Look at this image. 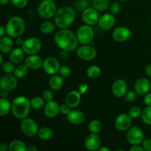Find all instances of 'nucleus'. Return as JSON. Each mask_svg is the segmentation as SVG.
Wrapping results in <instances>:
<instances>
[{
	"mask_svg": "<svg viewBox=\"0 0 151 151\" xmlns=\"http://www.w3.org/2000/svg\"><path fill=\"white\" fill-rule=\"evenodd\" d=\"M45 100L42 97V96H35L30 100L31 107L35 110H40L45 106Z\"/></svg>",
	"mask_w": 151,
	"mask_h": 151,
	"instance_id": "2f4dec72",
	"label": "nucleus"
},
{
	"mask_svg": "<svg viewBox=\"0 0 151 151\" xmlns=\"http://www.w3.org/2000/svg\"><path fill=\"white\" fill-rule=\"evenodd\" d=\"M28 145L22 140L16 139L9 144V151H27Z\"/></svg>",
	"mask_w": 151,
	"mask_h": 151,
	"instance_id": "bb28decb",
	"label": "nucleus"
},
{
	"mask_svg": "<svg viewBox=\"0 0 151 151\" xmlns=\"http://www.w3.org/2000/svg\"><path fill=\"white\" fill-rule=\"evenodd\" d=\"M91 4L94 8L100 12H104L109 8V0H91Z\"/></svg>",
	"mask_w": 151,
	"mask_h": 151,
	"instance_id": "7c9ffc66",
	"label": "nucleus"
},
{
	"mask_svg": "<svg viewBox=\"0 0 151 151\" xmlns=\"http://www.w3.org/2000/svg\"><path fill=\"white\" fill-rule=\"evenodd\" d=\"M20 128L22 133L28 137H33L36 136L39 130L36 121L29 117L22 119V122L20 123Z\"/></svg>",
	"mask_w": 151,
	"mask_h": 151,
	"instance_id": "0eeeda50",
	"label": "nucleus"
},
{
	"mask_svg": "<svg viewBox=\"0 0 151 151\" xmlns=\"http://www.w3.org/2000/svg\"><path fill=\"white\" fill-rule=\"evenodd\" d=\"M77 55L80 59L85 61L92 60L97 57V50L91 44H82L77 49Z\"/></svg>",
	"mask_w": 151,
	"mask_h": 151,
	"instance_id": "1a4fd4ad",
	"label": "nucleus"
},
{
	"mask_svg": "<svg viewBox=\"0 0 151 151\" xmlns=\"http://www.w3.org/2000/svg\"><path fill=\"white\" fill-rule=\"evenodd\" d=\"M56 24L53 22L50 21H46L42 22L40 25V30L44 35H49V34L52 33L56 28Z\"/></svg>",
	"mask_w": 151,
	"mask_h": 151,
	"instance_id": "c756f323",
	"label": "nucleus"
},
{
	"mask_svg": "<svg viewBox=\"0 0 151 151\" xmlns=\"http://www.w3.org/2000/svg\"><path fill=\"white\" fill-rule=\"evenodd\" d=\"M121 6L118 2H114L111 4L110 7L111 13L114 15H116L120 12Z\"/></svg>",
	"mask_w": 151,
	"mask_h": 151,
	"instance_id": "c03bdc74",
	"label": "nucleus"
},
{
	"mask_svg": "<svg viewBox=\"0 0 151 151\" xmlns=\"http://www.w3.org/2000/svg\"><path fill=\"white\" fill-rule=\"evenodd\" d=\"M98 10L94 7H88L82 13V19L86 24L94 26L98 24L100 19Z\"/></svg>",
	"mask_w": 151,
	"mask_h": 151,
	"instance_id": "4468645a",
	"label": "nucleus"
},
{
	"mask_svg": "<svg viewBox=\"0 0 151 151\" xmlns=\"http://www.w3.org/2000/svg\"><path fill=\"white\" fill-rule=\"evenodd\" d=\"M84 145L86 150L89 151L98 150V149L101 147V139L97 134L91 133L86 137Z\"/></svg>",
	"mask_w": 151,
	"mask_h": 151,
	"instance_id": "dca6fc26",
	"label": "nucleus"
},
{
	"mask_svg": "<svg viewBox=\"0 0 151 151\" xmlns=\"http://www.w3.org/2000/svg\"><path fill=\"white\" fill-rule=\"evenodd\" d=\"M24 63L29 69L38 70L43 66L44 59L38 55H30L25 58Z\"/></svg>",
	"mask_w": 151,
	"mask_h": 151,
	"instance_id": "412c9836",
	"label": "nucleus"
},
{
	"mask_svg": "<svg viewBox=\"0 0 151 151\" xmlns=\"http://www.w3.org/2000/svg\"><path fill=\"white\" fill-rule=\"evenodd\" d=\"M88 7V0H78L75 4V10L79 13H83Z\"/></svg>",
	"mask_w": 151,
	"mask_h": 151,
	"instance_id": "4c0bfd02",
	"label": "nucleus"
},
{
	"mask_svg": "<svg viewBox=\"0 0 151 151\" xmlns=\"http://www.w3.org/2000/svg\"><path fill=\"white\" fill-rule=\"evenodd\" d=\"M30 100L24 96L16 97L12 101L11 112L16 119H23L27 117L31 109Z\"/></svg>",
	"mask_w": 151,
	"mask_h": 151,
	"instance_id": "7ed1b4c3",
	"label": "nucleus"
},
{
	"mask_svg": "<svg viewBox=\"0 0 151 151\" xmlns=\"http://www.w3.org/2000/svg\"><path fill=\"white\" fill-rule=\"evenodd\" d=\"M54 41L59 49L69 52L76 50L79 44L76 34L68 28L59 29L55 34Z\"/></svg>",
	"mask_w": 151,
	"mask_h": 151,
	"instance_id": "f257e3e1",
	"label": "nucleus"
},
{
	"mask_svg": "<svg viewBox=\"0 0 151 151\" xmlns=\"http://www.w3.org/2000/svg\"><path fill=\"white\" fill-rule=\"evenodd\" d=\"M98 151H110V149L107 147H104V146H101L100 148L98 149Z\"/></svg>",
	"mask_w": 151,
	"mask_h": 151,
	"instance_id": "bf43d9fd",
	"label": "nucleus"
},
{
	"mask_svg": "<svg viewBox=\"0 0 151 151\" xmlns=\"http://www.w3.org/2000/svg\"><path fill=\"white\" fill-rule=\"evenodd\" d=\"M9 150V144L7 142L0 143V151Z\"/></svg>",
	"mask_w": 151,
	"mask_h": 151,
	"instance_id": "603ef678",
	"label": "nucleus"
},
{
	"mask_svg": "<svg viewBox=\"0 0 151 151\" xmlns=\"http://www.w3.org/2000/svg\"><path fill=\"white\" fill-rule=\"evenodd\" d=\"M88 86L87 84L86 83H81V85L79 86V88H78V91H80V93H81V94H85L86 92L87 91V90H88Z\"/></svg>",
	"mask_w": 151,
	"mask_h": 151,
	"instance_id": "09e8293b",
	"label": "nucleus"
},
{
	"mask_svg": "<svg viewBox=\"0 0 151 151\" xmlns=\"http://www.w3.org/2000/svg\"><path fill=\"white\" fill-rule=\"evenodd\" d=\"M53 135L52 130L49 127H42L39 128L37 136L42 141H48Z\"/></svg>",
	"mask_w": 151,
	"mask_h": 151,
	"instance_id": "c85d7f7f",
	"label": "nucleus"
},
{
	"mask_svg": "<svg viewBox=\"0 0 151 151\" xmlns=\"http://www.w3.org/2000/svg\"><path fill=\"white\" fill-rule=\"evenodd\" d=\"M118 1H127V0H118Z\"/></svg>",
	"mask_w": 151,
	"mask_h": 151,
	"instance_id": "e2e57ef3",
	"label": "nucleus"
},
{
	"mask_svg": "<svg viewBox=\"0 0 151 151\" xmlns=\"http://www.w3.org/2000/svg\"><path fill=\"white\" fill-rule=\"evenodd\" d=\"M66 119L72 125H78L83 123L86 119L85 114L81 110H71L66 115Z\"/></svg>",
	"mask_w": 151,
	"mask_h": 151,
	"instance_id": "4be33fe9",
	"label": "nucleus"
},
{
	"mask_svg": "<svg viewBox=\"0 0 151 151\" xmlns=\"http://www.w3.org/2000/svg\"><path fill=\"white\" fill-rule=\"evenodd\" d=\"M41 47L42 43L39 38L36 37H31L25 40L22 48L23 49L25 54L30 55L37 54L41 50Z\"/></svg>",
	"mask_w": 151,
	"mask_h": 151,
	"instance_id": "6e6552de",
	"label": "nucleus"
},
{
	"mask_svg": "<svg viewBox=\"0 0 151 151\" xmlns=\"http://www.w3.org/2000/svg\"><path fill=\"white\" fill-rule=\"evenodd\" d=\"M142 146L145 151H151V139H145L142 143Z\"/></svg>",
	"mask_w": 151,
	"mask_h": 151,
	"instance_id": "49530a36",
	"label": "nucleus"
},
{
	"mask_svg": "<svg viewBox=\"0 0 151 151\" xmlns=\"http://www.w3.org/2000/svg\"><path fill=\"white\" fill-rule=\"evenodd\" d=\"M150 86V82L147 78H140L134 84V90L139 95H145L149 92Z\"/></svg>",
	"mask_w": 151,
	"mask_h": 151,
	"instance_id": "aec40b11",
	"label": "nucleus"
},
{
	"mask_svg": "<svg viewBox=\"0 0 151 151\" xmlns=\"http://www.w3.org/2000/svg\"><path fill=\"white\" fill-rule=\"evenodd\" d=\"M57 10V5L53 0H42L38 7V15L44 19L54 17Z\"/></svg>",
	"mask_w": 151,
	"mask_h": 151,
	"instance_id": "39448f33",
	"label": "nucleus"
},
{
	"mask_svg": "<svg viewBox=\"0 0 151 151\" xmlns=\"http://www.w3.org/2000/svg\"><path fill=\"white\" fill-rule=\"evenodd\" d=\"M60 113V106L55 100L47 102L44 107V114L47 118L52 119L56 117Z\"/></svg>",
	"mask_w": 151,
	"mask_h": 151,
	"instance_id": "6ab92c4d",
	"label": "nucleus"
},
{
	"mask_svg": "<svg viewBox=\"0 0 151 151\" xmlns=\"http://www.w3.org/2000/svg\"><path fill=\"white\" fill-rule=\"evenodd\" d=\"M24 41L23 39H22V38H20V37H19V38H16V45L18 46V47H22V45L24 44Z\"/></svg>",
	"mask_w": 151,
	"mask_h": 151,
	"instance_id": "864d4df0",
	"label": "nucleus"
},
{
	"mask_svg": "<svg viewBox=\"0 0 151 151\" xmlns=\"http://www.w3.org/2000/svg\"><path fill=\"white\" fill-rule=\"evenodd\" d=\"M88 131L92 134H99L102 130V124L98 119H92L88 123Z\"/></svg>",
	"mask_w": 151,
	"mask_h": 151,
	"instance_id": "72a5a7b5",
	"label": "nucleus"
},
{
	"mask_svg": "<svg viewBox=\"0 0 151 151\" xmlns=\"http://www.w3.org/2000/svg\"><path fill=\"white\" fill-rule=\"evenodd\" d=\"M131 36V31L127 27L120 26L115 28L112 33L114 40L116 42H125Z\"/></svg>",
	"mask_w": 151,
	"mask_h": 151,
	"instance_id": "2eb2a0df",
	"label": "nucleus"
},
{
	"mask_svg": "<svg viewBox=\"0 0 151 151\" xmlns=\"http://www.w3.org/2000/svg\"><path fill=\"white\" fill-rule=\"evenodd\" d=\"M24 54L25 52L22 47H16L10 52L9 59L14 64H20L24 59Z\"/></svg>",
	"mask_w": 151,
	"mask_h": 151,
	"instance_id": "393cba45",
	"label": "nucleus"
},
{
	"mask_svg": "<svg viewBox=\"0 0 151 151\" xmlns=\"http://www.w3.org/2000/svg\"><path fill=\"white\" fill-rule=\"evenodd\" d=\"M42 68L47 75H53L58 73L60 65L56 58L53 56H49L44 60Z\"/></svg>",
	"mask_w": 151,
	"mask_h": 151,
	"instance_id": "f8f14e48",
	"label": "nucleus"
},
{
	"mask_svg": "<svg viewBox=\"0 0 151 151\" xmlns=\"http://www.w3.org/2000/svg\"><path fill=\"white\" fill-rule=\"evenodd\" d=\"M131 151H145L143 147L140 145H132V147H130L129 149Z\"/></svg>",
	"mask_w": 151,
	"mask_h": 151,
	"instance_id": "3c124183",
	"label": "nucleus"
},
{
	"mask_svg": "<svg viewBox=\"0 0 151 151\" xmlns=\"http://www.w3.org/2000/svg\"><path fill=\"white\" fill-rule=\"evenodd\" d=\"M63 78L60 75H51V78L49 80V86L53 91H58L63 87Z\"/></svg>",
	"mask_w": 151,
	"mask_h": 151,
	"instance_id": "a878e982",
	"label": "nucleus"
},
{
	"mask_svg": "<svg viewBox=\"0 0 151 151\" xmlns=\"http://www.w3.org/2000/svg\"><path fill=\"white\" fill-rule=\"evenodd\" d=\"M53 90L50 89H46L43 91L42 93V97L44 98V100H45L46 103L49 101H51L53 100V97H54V94H53Z\"/></svg>",
	"mask_w": 151,
	"mask_h": 151,
	"instance_id": "37998d69",
	"label": "nucleus"
},
{
	"mask_svg": "<svg viewBox=\"0 0 151 151\" xmlns=\"http://www.w3.org/2000/svg\"><path fill=\"white\" fill-rule=\"evenodd\" d=\"M58 73L63 78H68L70 76L71 73H72V69L67 65H63V66H60Z\"/></svg>",
	"mask_w": 151,
	"mask_h": 151,
	"instance_id": "a19ab883",
	"label": "nucleus"
},
{
	"mask_svg": "<svg viewBox=\"0 0 151 151\" xmlns=\"http://www.w3.org/2000/svg\"><path fill=\"white\" fill-rule=\"evenodd\" d=\"M145 71L146 75H147L148 77H150L151 78V64L147 65L145 69Z\"/></svg>",
	"mask_w": 151,
	"mask_h": 151,
	"instance_id": "5fc2aeb1",
	"label": "nucleus"
},
{
	"mask_svg": "<svg viewBox=\"0 0 151 151\" xmlns=\"http://www.w3.org/2000/svg\"><path fill=\"white\" fill-rule=\"evenodd\" d=\"M143 102L146 106H151V93H147L145 94V97L143 98Z\"/></svg>",
	"mask_w": 151,
	"mask_h": 151,
	"instance_id": "de8ad7c7",
	"label": "nucleus"
},
{
	"mask_svg": "<svg viewBox=\"0 0 151 151\" xmlns=\"http://www.w3.org/2000/svg\"><path fill=\"white\" fill-rule=\"evenodd\" d=\"M76 19L75 9L64 6L58 9L55 16H54L55 24L59 29H66L69 27Z\"/></svg>",
	"mask_w": 151,
	"mask_h": 151,
	"instance_id": "f03ea898",
	"label": "nucleus"
},
{
	"mask_svg": "<svg viewBox=\"0 0 151 151\" xmlns=\"http://www.w3.org/2000/svg\"><path fill=\"white\" fill-rule=\"evenodd\" d=\"M29 68L24 63H20V64H18V66H16V69L14 71V75L16 78H18L19 79L20 78H23L24 77L26 76L28 73V71H29Z\"/></svg>",
	"mask_w": 151,
	"mask_h": 151,
	"instance_id": "473e14b6",
	"label": "nucleus"
},
{
	"mask_svg": "<svg viewBox=\"0 0 151 151\" xmlns=\"http://www.w3.org/2000/svg\"><path fill=\"white\" fill-rule=\"evenodd\" d=\"M78 41L81 44H92L94 38V31L92 26L88 24L81 25L76 32Z\"/></svg>",
	"mask_w": 151,
	"mask_h": 151,
	"instance_id": "423d86ee",
	"label": "nucleus"
},
{
	"mask_svg": "<svg viewBox=\"0 0 151 151\" xmlns=\"http://www.w3.org/2000/svg\"><path fill=\"white\" fill-rule=\"evenodd\" d=\"M19 78H16L15 75L7 74L3 75L0 80V88L1 91H11L18 86Z\"/></svg>",
	"mask_w": 151,
	"mask_h": 151,
	"instance_id": "9b49d317",
	"label": "nucleus"
},
{
	"mask_svg": "<svg viewBox=\"0 0 151 151\" xmlns=\"http://www.w3.org/2000/svg\"><path fill=\"white\" fill-rule=\"evenodd\" d=\"M128 91V86L123 79H117L113 83L111 86V92L114 97H122Z\"/></svg>",
	"mask_w": 151,
	"mask_h": 151,
	"instance_id": "f3484780",
	"label": "nucleus"
},
{
	"mask_svg": "<svg viewBox=\"0 0 151 151\" xmlns=\"http://www.w3.org/2000/svg\"><path fill=\"white\" fill-rule=\"evenodd\" d=\"M81 101V94L77 90H73L68 93L66 97V103H67L71 109H75L79 106Z\"/></svg>",
	"mask_w": 151,
	"mask_h": 151,
	"instance_id": "5701e85b",
	"label": "nucleus"
},
{
	"mask_svg": "<svg viewBox=\"0 0 151 151\" xmlns=\"http://www.w3.org/2000/svg\"><path fill=\"white\" fill-rule=\"evenodd\" d=\"M132 123V117L129 114L122 113L116 116L114 122V126L119 131H128L131 128Z\"/></svg>",
	"mask_w": 151,
	"mask_h": 151,
	"instance_id": "ddd939ff",
	"label": "nucleus"
},
{
	"mask_svg": "<svg viewBox=\"0 0 151 151\" xmlns=\"http://www.w3.org/2000/svg\"><path fill=\"white\" fill-rule=\"evenodd\" d=\"M1 69H2L3 72L5 74H12L14 73V71L16 67H15V64L10 61H5L4 63H3L1 65Z\"/></svg>",
	"mask_w": 151,
	"mask_h": 151,
	"instance_id": "e433bc0d",
	"label": "nucleus"
},
{
	"mask_svg": "<svg viewBox=\"0 0 151 151\" xmlns=\"http://www.w3.org/2000/svg\"><path fill=\"white\" fill-rule=\"evenodd\" d=\"M10 2V0H0V3L1 5H6Z\"/></svg>",
	"mask_w": 151,
	"mask_h": 151,
	"instance_id": "052dcab7",
	"label": "nucleus"
},
{
	"mask_svg": "<svg viewBox=\"0 0 151 151\" xmlns=\"http://www.w3.org/2000/svg\"><path fill=\"white\" fill-rule=\"evenodd\" d=\"M71 108L67 103H64V104L60 105V113L63 115H67L70 112Z\"/></svg>",
	"mask_w": 151,
	"mask_h": 151,
	"instance_id": "a18cd8bd",
	"label": "nucleus"
},
{
	"mask_svg": "<svg viewBox=\"0 0 151 151\" xmlns=\"http://www.w3.org/2000/svg\"><path fill=\"white\" fill-rule=\"evenodd\" d=\"M4 34H6L5 27L0 26V37L4 36Z\"/></svg>",
	"mask_w": 151,
	"mask_h": 151,
	"instance_id": "6e6d98bb",
	"label": "nucleus"
},
{
	"mask_svg": "<svg viewBox=\"0 0 151 151\" xmlns=\"http://www.w3.org/2000/svg\"><path fill=\"white\" fill-rule=\"evenodd\" d=\"M4 63V62H3V56H2V55H0V64H2V63Z\"/></svg>",
	"mask_w": 151,
	"mask_h": 151,
	"instance_id": "680f3d73",
	"label": "nucleus"
},
{
	"mask_svg": "<svg viewBox=\"0 0 151 151\" xmlns=\"http://www.w3.org/2000/svg\"><path fill=\"white\" fill-rule=\"evenodd\" d=\"M137 93L136 92V91H133V90H131V91H128L127 93L125 94V95L124 96L125 97V101L128 102V103H134V101H136L137 99Z\"/></svg>",
	"mask_w": 151,
	"mask_h": 151,
	"instance_id": "ea45409f",
	"label": "nucleus"
},
{
	"mask_svg": "<svg viewBox=\"0 0 151 151\" xmlns=\"http://www.w3.org/2000/svg\"><path fill=\"white\" fill-rule=\"evenodd\" d=\"M116 18L112 13H105L100 17L98 22L99 27L103 30H109L115 24Z\"/></svg>",
	"mask_w": 151,
	"mask_h": 151,
	"instance_id": "a211bd4d",
	"label": "nucleus"
},
{
	"mask_svg": "<svg viewBox=\"0 0 151 151\" xmlns=\"http://www.w3.org/2000/svg\"><path fill=\"white\" fill-rule=\"evenodd\" d=\"M1 98H8V97H9V91H1Z\"/></svg>",
	"mask_w": 151,
	"mask_h": 151,
	"instance_id": "4d7b16f0",
	"label": "nucleus"
},
{
	"mask_svg": "<svg viewBox=\"0 0 151 151\" xmlns=\"http://www.w3.org/2000/svg\"><path fill=\"white\" fill-rule=\"evenodd\" d=\"M11 4L18 9H23L27 5L28 0H10Z\"/></svg>",
	"mask_w": 151,
	"mask_h": 151,
	"instance_id": "79ce46f5",
	"label": "nucleus"
},
{
	"mask_svg": "<svg viewBox=\"0 0 151 151\" xmlns=\"http://www.w3.org/2000/svg\"><path fill=\"white\" fill-rule=\"evenodd\" d=\"M101 73V69L97 65H92L87 69V76L90 78H97L100 76Z\"/></svg>",
	"mask_w": 151,
	"mask_h": 151,
	"instance_id": "f704fd0d",
	"label": "nucleus"
},
{
	"mask_svg": "<svg viewBox=\"0 0 151 151\" xmlns=\"http://www.w3.org/2000/svg\"><path fill=\"white\" fill-rule=\"evenodd\" d=\"M6 34L13 38L21 37L25 31V22L22 17L13 16L5 24Z\"/></svg>",
	"mask_w": 151,
	"mask_h": 151,
	"instance_id": "20e7f679",
	"label": "nucleus"
},
{
	"mask_svg": "<svg viewBox=\"0 0 151 151\" xmlns=\"http://www.w3.org/2000/svg\"><path fill=\"white\" fill-rule=\"evenodd\" d=\"M12 103L7 98H1L0 100V116H5L11 111Z\"/></svg>",
	"mask_w": 151,
	"mask_h": 151,
	"instance_id": "cd10ccee",
	"label": "nucleus"
},
{
	"mask_svg": "<svg viewBox=\"0 0 151 151\" xmlns=\"http://www.w3.org/2000/svg\"><path fill=\"white\" fill-rule=\"evenodd\" d=\"M142 120L145 124L151 125V106H147L142 112Z\"/></svg>",
	"mask_w": 151,
	"mask_h": 151,
	"instance_id": "c9c22d12",
	"label": "nucleus"
},
{
	"mask_svg": "<svg viewBox=\"0 0 151 151\" xmlns=\"http://www.w3.org/2000/svg\"><path fill=\"white\" fill-rule=\"evenodd\" d=\"M37 150H38V148H37L35 145L28 146L27 151H37Z\"/></svg>",
	"mask_w": 151,
	"mask_h": 151,
	"instance_id": "13d9d810",
	"label": "nucleus"
},
{
	"mask_svg": "<svg viewBox=\"0 0 151 151\" xmlns=\"http://www.w3.org/2000/svg\"><path fill=\"white\" fill-rule=\"evenodd\" d=\"M13 41L11 37L4 35L0 39V50L2 54L10 53L13 50Z\"/></svg>",
	"mask_w": 151,
	"mask_h": 151,
	"instance_id": "b1692460",
	"label": "nucleus"
},
{
	"mask_svg": "<svg viewBox=\"0 0 151 151\" xmlns=\"http://www.w3.org/2000/svg\"><path fill=\"white\" fill-rule=\"evenodd\" d=\"M69 51H66V50H61L60 52V58L62 59V60H66V59L68 58L69 57Z\"/></svg>",
	"mask_w": 151,
	"mask_h": 151,
	"instance_id": "8fccbe9b",
	"label": "nucleus"
},
{
	"mask_svg": "<svg viewBox=\"0 0 151 151\" xmlns=\"http://www.w3.org/2000/svg\"><path fill=\"white\" fill-rule=\"evenodd\" d=\"M127 141L131 145H141L145 139L144 132L140 128L137 126L131 127L128 130L126 134Z\"/></svg>",
	"mask_w": 151,
	"mask_h": 151,
	"instance_id": "9d476101",
	"label": "nucleus"
},
{
	"mask_svg": "<svg viewBox=\"0 0 151 151\" xmlns=\"http://www.w3.org/2000/svg\"><path fill=\"white\" fill-rule=\"evenodd\" d=\"M142 110L138 106H133L128 111L130 116L132 117V119H137V118L140 117L142 115Z\"/></svg>",
	"mask_w": 151,
	"mask_h": 151,
	"instance_id": "58836bf2",
	"label": "nucleus"
}]
</instances>
